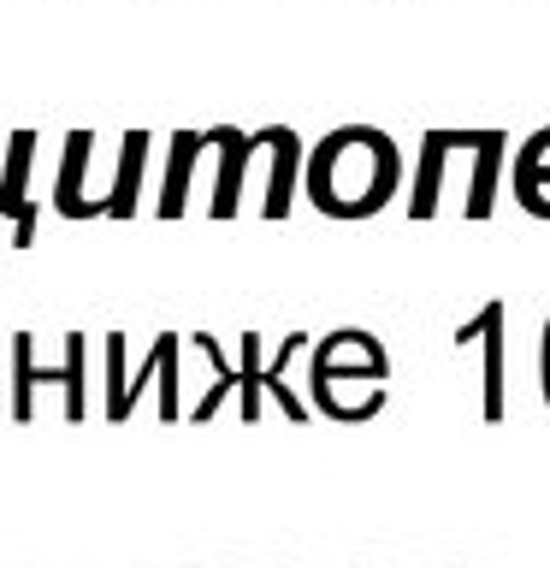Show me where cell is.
Wrapping results in <instances>:
<instances>
[{
	"label": "cell",
	"instance_id": "cell-18",
	"mask_svg": "<svg viewBox=\"0 0 550 568\" xmlns=\"http://www.w3.org/2000/svg\"><path fill=\"white\" fill-rule=\"evenodd\" d=\"M515 184V202H521L532 220H550V184H539V178H509Z\"/></svg>",
	"mask_w": 550,
	"mask_h": 568
},
{
	"label": "cell",
	"instance_id": "cell-7",
	"mask_svg": "<svg viewBox=\"0 0 550 568\" xmlns=\"http://www.w3.org/2000/svg\"><path fill=\"white\" fill-rule=\"evenodd\" d=\"M207 142H213V154H220V178H213V202H207V213H213V220H237L248 166H255V131H237V124H213Z\"/></svg>",
	"mask_w": 550,
	"mask_h": 568
},
{
	"label": "cell",
	"instance_id": "cell-17",
	"mask_svg": "<svg viewBox=\"0 0 550 568\" xmlns=\"http://www.w3.org/2000/svg\"><path fill=\"white\" fill-rule=\"evenodd\" d=\"M509 178H539V184H550V124H544V131H532L521 149H515Z\"/></svg>",
	"mask_w": 550,
	"mask_h": 568
},
{
	"label": "cell",
	"instance_id": "cell-12",
	"mask_svg": "<svg viewBox=\"0 0 550 568\" xmlns=\"http://www.w3.org/2000/svg\"><path fill=\"white\" fill-rule=\"evenodd\" d=\"M213 149L207 131H177L172 149H166V178H160V202L154 213L160 220H177V213L190 207V184H195V160H202Z\"/></svg>",
	"mask_w": 550,
	"mask_h": 568
},
{
	"label": "cell",
	"instance_id": "cell-16",
	"mask_svg": "<svg viewBox=\"0 0 550 568\" xmlns=\"http://www.w3.org/2000/svg\"><path fill=\"white\" fill-rule=\"evenodd\" d=\"M261 332H243L237 337V373H243V385H237V408H243V420L255 426L266 415V362H261Z\"/></svg>",
	"mask_w": 550,
	"mask_h": 568
},
{
	"label": "cell",
	"instance_id": "cell-4",
	"mask_svg": "<svg viewBox=\"0 0 550 568\" xmlns=\"http://www.w3.org/2000/svg\"><path fill=\"white\" fill-rule=\"evenodd\" d=\"M255 149L266 160V190H261V213L266 220H291L296 207V178L308 166V142H302L291 124H261Z\"/></svg>",
	"mask_w": 550,
	"mask_h": 568
},
{
	"label": "cell",
	"instance_id": "cell-13",
	"mask_svg": "<svg viewBox=\"0 0 550 568\" xmlns=\"http://www.w3.org/2000/svg\"><path fill=\"white\" fill-rule=\"evenodd\" d=\"M149 149H154V136H149V131H124V142H119V166H113V184H106V207H101V220H131V213H136Z\"/></svg>",
	"mask_w": 550,
	"mask_h": 568
},
{
	"label": "cell",
	"instance_id": "cell-8",
	"mask_svg": "<svg viewBox=\"0 0 550 568\" xmlns=\"http://www.w3.org/2000/svg\"><path fill=\"white\" fill-rule=\"evenodd\" d=\"M503 320H509V308L503 302H486L473 320H461L456 326V337L450 344L456 349H468V344H486V420H503Z\"/></svg>",
	"mask_w": 550,
	"mask_h": 568
},
{
	"label": "cell",
	"instance_id": "cell-15",
	"mask_svg": "<svg viewBox=\"0 0 550 568\" xmlns=\"http://www.w3.org/2000/svg\"><path fill=\"white\" fill-rule=\"evenodd\" d=\"M190 344H195V349H202V355H207V367H213V385L202 390V403H195V408H190V420H195V426H202V420H213V415H220V403H225V397H231V390H237V385H243V373H237V367H231V362H225V349H220V337H207V332H195V337H190Z\"/></svg>",
	"mask_w": 550,
	"mask_h": 568
},
{
	"label": "cell",
	"instance_id": "cell-14",
	"mask_svg": "<svg viewBox=\"0 0 550 568\" xmlns=\"http://www.w3.org/2000/svg\"><path fill=\"white\" fill-rule=\"evenodd\" d=\"M503 154H509V136H503V131H479L468 202H461V213H468V220H491V207H497V178H503Z\"/></svg>",
	"mask_w": 550,
	"mask_h": 568
},
{
	"label": "cell",
	"instance_id": "cell-6",
	"mask_svg": "<svg viewBox=\"0 0 550 568\" xmlns=\"http://www.w3.org/2000/svg\"><path fill=\"white\" fill-rule=\"evenodd\" d=\"M30 166H35V131H12L7 136V160H0V213L12 220V248H30L35 243Z\"/></svg>",
	"mask_w": 550,
	"mask_h": 568
},
{
	"label": "cell",
	"instance_id": "cell-5",
	"mask_svg": "<svg viewBox=\"0 0 550 568\" xmlns=\"http://www.w3.org/2000/svg\"><path fill=\"white\" fill-rule=\"evenodd\" d=\"M177 349V332H160L149 344V362H142L136 373H124V332H106V420H131L136 397L160 379V367H166V355Z\"/></svg>",
	"mask_w": 550,
	"mask_h": 568
},
{
	"label": "cell",
	"instance_id": "cell-3",
	"mask_svg": "<svg viewBox=\"0 0 550 568\" xmlns=\"http://www.w3.org/2000/svg\"><path fill=\"white\" fill-rule=\"evenodd\" d=\"M308 379H390V355L367 326H337L308 344Z\"/></svg>",
	"mask_w": 550,
	"mask_h": 568
},
{
	"label": "cell",
	"instance_id": "cell-2",
	"mask_svg": "<svg viewBox=\"0 0 550 568\" xmlns=\"http://www.w3.org/2000/svg\"><path fill=\"white\" fill-rule=\"evenodd\" d=\"M65 362L60 367H42L35 362V337L30 332H12V420L24 426L35 420V390L42 385H60L65 390V420H83L89 403H83V332H65Z\"/></svg>",
	"mask_w": 550,
	"mask_h": 568
},
{
	"label": "cell",
	"instance_id": "cell-10",
	"mask_svg": "<svg viewBox=\"0 0 550 568\" xmlns=\"http://www.w3.org/2000/svg\"><path fill=\"white\" fill-rule=\"evenodd\" d=\"M308 397H314V408L326 420L367 426L390 403V385L385 379H308Z\"/></svg>",
	"mask_w": 550,
	"mask_h": 568
},
{
	"label": "cell",
	"instance_id": "cell-9",
	"mask_svg": "<svg viewBox=\"0 0 550 568\" xmlns=\"http://www.w3.org/2000/svg\"><path fill=\"white\" fill-rule=\"evenodd\" d=\"M89 166H95V131H65L60 178H53V207H60L65 220H95V190H89Z\"/></svg>",
	"mask_w": 550,
	"mask_h": 568
},
{
	"label": "cell",
	"instance_id": "cell-11",
	"mask_svg": "<svg viewBox=\"0 0 550 568\" xmlns=\"http://www.w3.org/2000/svg\"><path fill=\"white\" fill-rule=\"evenodd\" d=\"M450 154H456V131H426L420 136V166H415V184H408V220H415V225H426L438 213Z\"/></svg>",
	"mask_w": 550,
	"mask_h": 568
},
{
	"label": "cell",
	"instance_id": "cell-1",
	"mask_svg": "<svg viewBox=\"0 0 550 568\" xmlns=\"http://www.w3.org/2000/svg\"><path fill=\"white\" fill-rule=\"evenodd\" d=\"M403 190V149L379 124H337L308 149L302 195L326 220H373Z\"/></svg>",
	"mask_w": 550,
	"mask_h": 568
},
{
	"label": "cell",
	"instance_id": "cell-19",
	"mask_svg": "<svg viewBox=\"0 0 550 568\" xmlns=\"http://www.w3.org/2000/svg\"><path fill=\"white\" fill-rule=\"evenodd\" d=\"M539 390H544V408H550V314H544V332H539Z\"/></svg>",
	"mask_w": 550,
	"mask_h": 568
}]
</instances>
